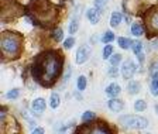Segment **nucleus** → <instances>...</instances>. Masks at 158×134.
I'll return each instance as SVG.
<instances>
[{
    "label": "nucleus",
    "mask_w": 158,
    "mask_h": 134,
    "mask_svg": "<svg viewBox=\"0 0 158 134\" xmlns=\"http://www.w3.org/2000/svg\"><path fill=\"white\" fill-rule=\"evenodd\" d=\"M64 66V57L56 49H47L38 54L31 65V75L38 85L44 88L51 86L58 81Z\"/></svg>",
    "instance_id": "nucleus-1"
},
{
    "label": "nucleus",
    "mask_w": 158,
    "mask_h": 134,
    "mask_svg": "<svg viewBox=\"0 0 158 134\" xmlns=\"http://www.w3.org/2000/svg\"><path fill=\"white\" fill-rule=\"evenodd\" d=\"M27 11L33 17V21L43 27L54 26L58 14L56 6H54L49 0H31L27 7Z\"/></svg>",
    "instance_id": "nucleus-2"
},
{
    "label": "nucleus",
    "mask_w": 158,
    "mask_h": 134,
    "mask_svg": "<svg viewBox=\"0 0 158 134\" xmlns=\"http://www.w3.org/2000/svg\"><path fill=\"white\" fill-rule=\"evenodd\" d=\"M0 47L4 59H17L23 52V36L16 31H3Z\"/></svg>",
    "instance_id": "nucleus-3"
},
{
    "label": "nucleus",
    "mask_w": 158,
    "mask_h": 134,
    "mask_svg": "<svg viewBox=\"0 0 158 134\" xmlns=\"http://www.w3.org/2000/svg\"><path fill=\"white\" fill-rule=\"evenodd\" d=\"M73 134H114L113 130L107 126V123L102 120H98L95 123H85V124L79 126Z\"/></svg>",
    "instance_id": "nucleus-4"
},
{
    "label": "nucleus",
    "mask_w": 158,
    "mask_h": 134,
    "mask_svg": "<svg viewBox=\"0 0 158 134\" xmlns=\"http://www.w3.org/2000/svg\"><path fill=\"white\" fill-rule=\"evenodd\" d=\"M118 121L122 123L124 127L127 128H133V130H143L148 126V120L141 116H135V115H128V116H123L118 119Z\"/></svg>",
    "instance_id": "nucleus-5"
},
{
    "label": "nucleus",
    "mask_w": 158,
    "mask_h": 134,
    "mask_svg": "<svg viewBox=\"0 0 158 134\" xmlns=\"http://www.w3.org/2000/svg\"><path fill=\"white\" fill-rule=\"evenodd\" d=\"M145 27L150 37L158 36V6L152 7L145 14Z\"/></svg>",
    "instance_id": "nucleus-6"
},
{
    "label": "nucleus",
    "mask_w": 158,
    "mask_h": 134,
    "mask_svg": "<svg viewBox=\"0 0 158 134\" xmlns=\"http://www.w3.org/2000/svg\"><path fill=\"white\" fill-rule=\"evenodd\" d=\"M90 54H92V49H90V47L89 45H81L79 47V49L76 51V64L78 65H82V64H85L86 61L89 59V57H90Z\"/></svg>",
    "instance_id": "nucleus-7"
},
{
    "label": "nucleus",
    "mask_w": 158,
    "mask_h": 134,
    "mask_svg": "<svg viewBox=\"0 0 158 134\" xmlns=\"http://www.w3.org/2000/svg\"><path fill=\"white\" fill-rule=\"evenodd\" d=\"M122 76L124 79H131L135 73V64L131 59H126L124 64L122 65Z\"/></svg>",
    "instance_id": "nucleus-8"
},
{
    "label": "nucleus",
    "mask_w": 158,
    "mask_h": 134,
    "mask_svg": "<svg viewBox=\"0 0 158 134\" xmlns=\"http://www.w3.org/2000/svg\"><path fill=\"white\" fill-rule=\"evenodd\" d=\"M45 107H47V103L43 98L34 99L33 103H31V109H33V111L35 113V115H41V113L45 110Z\"/></svg>",
    "instance_id": "nucleus-9"
},
{
    "label": "nucleus",
    "mask_w": 158,
    "mask_h": 134,
    "mask_svg": "<svg viewBox=\"0 0 158 134\" xmlns=\"http://www.w3.org/2000/svg\"><path fill=\"white\" fill-rule=\"evenodd\" d=\"M107 107L112 111H114V113H118V111H122L124 109V102L117 98H112L107 102Z\"/></svg>",
    "instance_id": "nucleus-10"
},
{
    "label": "nucleus",
    "mask_w": 158,
    "mask_h": 134,
    "mask_svg": "<svg viewBox=\"0 0 158 134\" xmlns=\"http://www.w3.org/2000/svg\"><path fill=\"white\" fill-rule=\"evenodd\" d=\"M100 14H102V11H99L95 6L86 10V17H88V20L92 24H98L99 23V20H100Z\"/></svg>",
    "instance_id": "nucleus-11"
},
{
    "label": "nucleus",
    "mask_w": 158,
    "mask_h": 134,
    "mask_svg": "<svg viewBox=\"0 0 158 134\" xmlns=\"http://www.w3.org/2000/svg\"><path fill=\"white\" fill-rule=\"evenodd\" d=\"M120 92H122V88H120V85L116 83V82H112V83L107 85V88H106V95H107L110 99L117 98V96L120 95Z\"/></svg>",
    "instance_id": "nucleus-12"
},
{
    "label": "nucleus",
    "mask_w": 158,
    "mask_h": 134,
    "mask_svg": "<svg viewBox=\"0 0 158 134\" xmlns=\"http://www.w3.org/2000/svg\"><path fill=\"white\" fill-rule=\"evenodd\" d=\"M79 20H81V14L75 13L72 17H71V21H69V34H75L79 30Z\"/></svg>",
    "instance_id": "nucleus-13"
},
{
    "label": "nucleus",
    "mask_w": 158,
    "mask_h": 134,
    "mask_svg": "<svg viewBox=\"0 0 158 134\" xmlns=\"http://www.w3.org/2000/svg\"><path fill=\"white\" fill-rule=\"evenodd\" d=\"M131 34L134 37H141V36H144V31H145V28H144V26L143 24H140V23H133L131 24Z\"/></svg>",
    "instance_id": "nucleus-14"
},
{
    "label": "nucleus",
    "mask_w": 158,
    "mask_h": 134,
    "mask_svg": "<svg viewBox=\"0 0 158 134\" xmlns=\"http://www.w3.org/2000/svg\"><path fill=\"white\" fill-rule=\"evenodd\" d=\"M150 90H151L152 96H158V72L152 73V79L150 83Z\"/></svg>",
    "instance_id": "nucleus-15"
},
{
    "label": "nucleus",
    "mask_w": 158,
    "mask_h": 134,
    "mask_svg": "<svg viewBox=\"0 0 158 134\" xmlns=\"http://www.w3.org/2000/svg\"><path fill=\"white\" fill-rule=\"evenodd\" d=\"M122 19H123V16H122V13H118V11H113L112 13V16H110V26L112 27H118L120 26V23H122Z\"/></svg>",
    "instance_id": "nucleus-16"
},
{
    "label": "nucleus",
    "mask_w": 158,
    "mask_h": 134,
    "mask_svg": "<svg viewBox=\"0 0 158 134\" xmlns=\"http://www.w3.org/2000/svg\"><path fill=\"white\" fill-rule=\"evenodd\" d=\"M140 82H137V81H131L130 83H128V86H127V90H128V93L130 95H135V93H138L140 92Z\"/></svg>",
    "instance_id": "nucleus-17"
},
{
    "label": "nucleus",
    "mask_w": 158,
    "mask_h": 134,
    "mask_svg": "<svg viewBox=\"0 0 158 134\" xmlns=\"http://www.w3.org/2000/svg\"><path fill=\"white\" fill-rule=\"evenodd\" d=\"M59 105H61V98H59V95L56 93V92L51 93V99H49V106H51L52 109H56V107H59Z\"/></svg>",
    "instance_id": "nucleus-18"
},
{
    "label": "nucleus",
    "mask_w": 158,
    "mask_h": 134,
    "mask_svg": "<svg viewBox=\"0 0 158 134\" xmlns=\"http://www.w3.org/2000/svg\"><path fill=\"white\" fill-rule=\"evenodd\" d=\"M117 43H118V47H120V48H123V49L131 48V45H133V43L127 38V37H120V38L117 40Z\"/></svg>",
    "instance_id": "nucleus-19"
},
{
    "label": "nucleus",
    "mask_w": 158,
    "mask_h": 134,
    "mask_svg": "<svg viewBox=\"0 0 158 134\" xmlns=\"http://www.w3.org/2000/svg\"><path fill=\"white\" fill-rule=\"evenodd\" d=\"M86 85H88V79H86V76L81 75L78 78V81H76V88H78V90H85Z\"/></svg>",
    "instance_id": "nucleus-20"
},
{
    "label": "nucleus",
    "mask_w": 158,
    "mask_h": 134,
    "mask_svg": "<svg viewBox=\"0 0 158 134\" xmlns=\"http://www.w3.org/2000/svg\"><path fill=\"white\" fill-rule=\"evenodd\" d=\"M147 109V102H144L143 99H138L134 103V110L135 111H144Z\"/></svg>",
    "instance_id": "nucleus-21"
},
{
    "label": "nucleus",
    "mask_w": 158,
    "mask_h": 134,
    "mask_svg": "<svg viewBox=\"0 0 158 134\" xmlns=\"http://www.w3.org/2000/svg\"><path fill=\"white\" fill-rule=\"evenodd\" d=\"M113 55V45H105V48H103V52H102V57L103 59H110V57Z\"/></svg>",
    "instance_id": "nucleus-22"
},
{
    "label": "nucleus",
    "mask_w": 158,
    "mask_h": 134,
    "mask_svg": "<svg viewBox=\"0 0 158 134\" xmlns=\"http://www.w3.org/2000/svg\"><path fill=\"white\" fill-rule=\"evenodd\" d=\"M131 49H133V52L138 57L140 54H143V43L141 41H135V43H133Z\"/></svg>",
    "instance_id": "nucleus-23"
},
{
    "label": "nucleus",
    "mask_w": 158,
    "mask_h": 134,
    "mask_svg": "<svg viewBox=\"0 0 158 134\" xmlns=\"http://www.w3.org/2000/svg\"><path fill=\"white\" fill-rule=\"evenodd\" d=\"M113 40H114V34H113V31H106L102 37V43L110 44V43H113Z\"/></svg>",
    "instance_id": "nucleus-24"
},
{
    "label": "nucleus",
    "mask_w": 158,
    "mask_h": 134,
    "mask_svg": "<svg viewBox=\"0 0 158 134\" xmlns=\"http://www.w3.org/2000/svg\"><path fill=\"white\" fill-rule=\"evenodd\" d=\"M95 117H96L95 113H93V111H90V110H88V111H85V113L82 115V121H83V123H88V121L95 120Z\"/></svg>",
    "instance_id": "nucleus-25"
},
{
    "label": "nucleus",
    "mask_w": 158,
    "mask_h": 134,
    "mask_svg": "<svg viewBox=\"0 0 158 134\" xmlns=\"http://www.w3.org/2000/svg\"><path fill=\"white\" fill-rule=\"evenodd\" d=\"M52 38H54V41H56V43H59L61 40L64 38V33H62V30L61 28H55L52 31Z\"/></svg>",
    "instance_id": "nucleus-26"
},
{
    "label": "nucleus",
    "mask_w": 158,
    "mask_h": 134,
    "mask_svg": "<svg viewBox=\"0 0 158 134\" xmlns=\"http://www.w3.org/2000/svg\"><path fill=\"white\" fill-rule=\"evenodd\" d=\"M20 96V90L19 89H10L9 92H7V95H6V98L7 99H17Z\"/></svg>",
    "instance_id": "nucleus-27"
},
{
    "label": "nucleus",
    "mask_w": 158,
    "mask_h": 134,
    "mask_svg": "<svg viewBox=\"0 0 158 134\" xmlns=\"http://www.w3.org/2000/svg\"><path fill=\"white\" fill-rule=\"evenodd\" d=\"M109 61H110V65H112V66H116L118 62H120V61H122V55H120V54H113V55L110 57V59H109Z\"/></svg>",
    "instance_id": "nucleus-28"
},
{
    "label": "nucleus",
    "mask_w": 158,
    "mask_h": 134,
    "mask_svg": "<svg viewBox=\"0 0 158 134\" xmlns=\"http://www.w3.org/2000/svg\"><path fill=\"white\" fill-rule=\"evenodd\" d=\"M73 45H75V38H73V37H68V38L64 41V47H65L66 49H71Z\"/></svg>",
    "instance_id": "nucleus-29"
},
{
    "label": "nucleus",
    "mask_w": 158,
    "mask_h": 134,
    "mask_svg": "<svg viewBox=\"0 0 158 134\" xmlns=\"http://www.w3.org/2000/svg\"><path fill=\"white\" fill-rule=\"evenodd\" d=\"M106 3H107V0H95V7L99 10V11H103Z\"/></svg>",
    "instance_id": "nucleus-30"
},
{
    "label": "nucleus",
    "mask_w": 158,
    "mask_h": 134,
    "mask_svg": "<svg viewBox=\"0 0 158 134\" xmlns=\"http://www.w3.org/2000/svg\"><path fill=\"white\" fill-rule=\"evenodd\" d=\"M116 75H117V68L112 66V68L109 69V76H116Z\"/></svg>",
    "instance_id": "nucleus-31"
},
{
    "label": "nucleus",
    "mask_w": 158,
    "mask_h": 134,
    "mask_svg": "<svg viewBox=\"0 0 158 134\" xmlns=\"http://www.w3.org/2000/svg\"><path fill=\"white\" fill-rule=\"evenodd\" d=\"M44 133H45V131H44L43 127H35V128L33 130V133H31V134H44Z\"/></svg>",
    "instance_id": "nucleus-32"
},
{
    "label": "nucleus",
    "mask_w": 158,
    "mask_h": 134,
    "mask_svg": "<svg viewBox=\"0 0 158 134\" xmlns=\"http://www.w3.org/2000/svg\"><path fill=\"white\" fill-rule=\"evenodd\" d=\"M155 111H157V115H158V105L155 106Z\"/></svg>",
    "instance_id": "nucleus-33"
},
{
    "label": "nucleus",
    "mask_w": 158,
    "mask_h": 134,
    "mask_svg": "<svg viewBox=\"0 0 158 134\" xmlns=\"http://www.w3.org/2000/svg\"><path fill=\"white\" fill-rule=\"evenodd\" d=\"M147 134H150V133H147Z\"/></svg>",
    "instance_id": "nucleus-34"
}]
</instances>
